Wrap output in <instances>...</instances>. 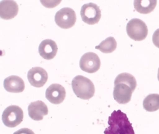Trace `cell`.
<instances>
[{"label":"cell","mask_w":159,"mask_h":134,"mask_svg":"<svg viewBox=\"0 0 159 134\" xmlns=\"http://www.w3.org/2000/svg\"><path fill=\"white\" fill-rule=\"evenodd\" d=\"M108 125L105 134H135L126 115L120 110L111 113L108 119Z\"/></svg>","instance_id":"obj_1"},{"label":"cell","mask_w":159,"mask_h":134,"mask_svg":"<svg viewBox=\"0 0 159 134\" xmlns=\"http://www.w3.org/2000/svg\"><path fill=\"white\" fill-rule=\"evenodd\" d=\"M118 83H124L128 84L133 89V91L135 90L137 87L135 78L132 74L129 73H122L117 76L115 79V81H114V85Z\"/></svg>","instance_id":"obj_18"},{"label":"cell","mask_w":159,"mask_h":134,"mask_svg":"<svg viewBox=\"0 0 159 134\" xmlns=\"http://www.w3.org/2000/svg\"><path fill=\"white\" fill-rule=\"evenodd\" d=\"M3 87L6 91L10 93H21L25 89V82L23 79L17 76H10L3 81Z\"/></svg>","instance_id":"obj_14"},{"label":"cell","mask_w":159,"mask_h":134,"mask_svg":"<svg viewBox=\"0 0 159 134\" xmlns=\"http://www.w3.org/2000/svg\"><path fill=\"white\" fill-rule=\"evenodd\" d=\"M77 20L76 13L70 8H64L57 12L55 21L61 29H70L75 25Z\"/></svg>","instance_id":"obj_5"},{"label":"cell","mask_w":159,"mask_h":134,"mask_svg":"<svg viewBox=\"0 0 159 134\" xmlns=\"http://www.w3.org/2000/svg\"><path fill=\"white\" fill-rule=\"evenodd\" d=\"M19 6L16 2L12 0L2 1L0 3V16L4 20H10L17 15Z\"/></svg>","instance_id":"obj_13"},{"label":"cell","mask_w":159,"mask_h":134,"mask_svg":"<svg viewBox=\"0 0 159 134\" xmlns=\"http://www.w3.org/2000/svg\"><path fill=\"white\" fill-rule=\"evenodd\" d=\"M143 108L148 112H155L159 109V94H150L143 102Z\"/></svg>","instance_id":"obj_16"},{"label":"cell","mask_w":159,"mask_h":134,"mask_svg":"<svg viewBox=\"0 0 159 134\" xmlns=\"http://www.w3.org/2000/svg\"><path fill=\"white\" fill-rule=\"evenodd\" d=\"M126 32L130 38L134 41H142L146 38L148 29L142 20L133 19L130 20L126 25Z\"/></svg>","instance_id":"obj_3"},{"label":"cell","mask_w":159,"mask_h":134,"mask_svg":"<svg viewBox=\"0 0 159 134\" xmlns=\"http://www.w3.org/2000/svg\"><path fill=\"white\" fill-rule=\"evenodd\" d=\"M133 92L131 87L126 84H116L113 89V98L120 104H126L131 100Z\"/></svg>","instance_id":"obj_9"},{"label":"cell","mask_w":159,"mask_h":134,"mask_svg":"<svg viewBox=\"0 0 159 134\" xmlns=\"http://www.w3.org/2000/svg\"><path fill=\"white\" fill-rule=\"evenodd\" d=\"M101 62L99 57L92 52L85 53L79 61V66L81 70L89 74L97 71L101 67Z\"/></svg>","instance_id":"obj_7"},{"label":"cell","mask_w":159,"mask_h":134,"mask_svg":"<svg viewBox=\"0 0 159 134\" xmlns=\"http://www.w3.org/2000/svg\"><path fill=\"white\" fill-rule=\"evenodd\" d=\"M157 3L156 0H136L134 1V7L138 12L147 15L155 9Z\"/></svg>","instance_id":"obj_15"},{"label":"cell","mask_w":159,"mask_h":134,"mask_svg":"<svg viewBox=\"0 0 159 134\" xmlns=\"http://www.w3.org/2000/svg\"><path fill=\"white\" fill-rule=\"evenodd\" d=\"M13 134H35L34 132L28 128H23L20 129L18 131L15 132Z\"/></svg>","instance_id":"obj_20"},{"label":"cell","mask_w":159,"mask_h":134,"mask_svg":"<svg viewBox=\"0 0 159 134\" xmlns=\"http://www.w3.org/2000/svg\"><path fill=\"white\" fill-rule=\"evenodd\" d=\"M27 79L33 87H43L48 80V74L44 69L40 67H34L29 70Z\"/></svg>","instance_id":"obj_8"},{"label":"cell","mask_w":159,"mask_h":134,"mask_svg":"<svg viewBox=\"0 0 159 134\" xmlns=\"http://www.w3.org/2000/svg\"><path fill=\"white\" fill-rule=\"evenodd\" d=\"M58 48L55 41L47 39L41 42L39 47L40 55L46 60H51L56 56Z\"/></svg>","instance_id":"obj_12"},{"label":"cell","mask_w":159,"mask_h":134,"mask_svg":"<svg viewBox=\"0 0 159 134\" xmlns=\"http://www.w3.org/2000/svg\"><path fill=\"white\" fill-rule=\"evenodd\" d=\"M117 48V42L113 37H109L96 46V49L99 50L103 53H113Z\"/></svg>","instance_id":"obj_17"},{"label":"cell","mask_w":159,"mask_h":134,"mask_svg":"<svg viewBox=\"0 0 159 134\" xmlns=\"http://www.w3.org/2000/svg\"><path fill=\"white\" fill-rule=\"evenodd\" d=\"M152 42L154 46L159 49V29L154 32L152 36Z\"/></svg>","instance_id":"obj_19"},{"label":"cell","mask_w":159,"mask_h":134,"mask_svg":"<svg viewBox=\"0 0 159 134\" xmlns=\"http://www.w3.org/2000/svg\"><path fill=\"white\" fill-rule=\"evenodd\" d=\"M80 14L83 21L90 25L98 23L101 18V9L94 3L84 4L81 7Z\"/></svg>","instance_id":"obj_6"},{"label":"cell","mask_w":159,"mask_h":134,"mask_svg":"<svg viewBox=\"0 0 159 134\" xmlns=\"http://www.w3.org/2000/svg\"><path fill=\"white\" fill-rule=\"evenodd\" d=\"M157 77H158V80L159 81V68H158V76H157Z\"/></svg>","instance_id":"obj_21"},{"label":"cell","mask_w":159,"mask_h":134,"mask_svg":"<svg viewBox=\"0 0 159 134\" xmlns=\"http://www.w3.org/2000/svg\"><path fill=\"white\" fill-rule=\"evenodd\" d=\"M2 119L6 127L10 128H15L23 121V110L18 106H10L3 112Z\"/></svg>","instance_id":"obj_4"},{"label":"cell","mask_w":159,"mask_h":134,"mask_svg":"<svg viewBox=\"0 0 159 134\" xmlns=\"http://www.w3.org/2000/svg\"><path fill=\"white\" fill-rule=\"evenodd\" d=\"M66 90L60 84H53L47 89L45 96L48 101L53 104H60L66 97Z\"/></svg>","instance_id":"obj_10"},{"label":"cell","mask_w":159,"mask_h":134,"mask_svg":"<svg viewBox=\"0 0 159 134\" xmlns=\"http://www.w3.org/2000/svg\"><path fill=\"white\" fill-rule=\"evenodd\" d=\"M49 110L47 106L43 101H36L32 102L28 106V115L30 117L39 121L43 119L44 116L48 115Z\"/></svg>","instance_id":"obj_11"},{"label":"cell","mask_w":159,"mask_h":134,"mask_svg":"<svg viewBox=\"0 0 159 134\" xmlns=\"http://www.w3.org/2000/svg\"><path fill=\"white\" fill-rule=\"evenodd\" d=\"M72 88L76 96L81 99H89L94 95V84L89 78L84 76L79 75L73 78Z\"/></svg>","instance_id":"obj_2"}]
</instances>
